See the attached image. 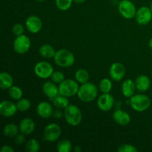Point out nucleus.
<instances>
[{"mask_svg":"<svg viewBox=\"0 0 152 152\" xmlns=\"http://www.w3.org/2000/svg\"><path fill=\"white\" fill-rule=\"evenodd\" d=\"M97 94L98 90L96 86L93 83L87 82L80 86L77 92V96L83 102H90L96 99Z\"/></svg>","mask_w":152,"mask_h":152,"instance_id":"1","label":"nucleus"},{"mask_svg":"<svg viewBox=\"0 0 152 152\" xmlns=\"http://www.w3.org/2000/svg\"><path fill=\"white\" fill-rule=\"evenodd\" d=\"M63 115L68 124L71 126L80 125L83 119L81 110L75 105H69L65 108Z\"/></svg>","mask_w":152,"mask_h":152,"instance_id":"2","label":"nucleus"},{"mask_svg":"<svg viewBox=\"0 0 152 152\" xmlns=\"http://www.w3.org/2000/svg\"><path fill=\"white\" fill-rule=\"evenodd\" d=\"M54 62L58 66L62 68H68L72 66L75 62L74 55L66 49H60L56 52L54 57Z\"/></svg>","mask_w":152,"mask_h":152,"instance_id":"3","label":"nucleus"},{"mask_svg":"<svg viewBox=\"0 0 152 152\" xmlns=\"http://www.w3.org/2000/svg\"><path fill=\"white\" fill-rule=\"evenodd\" d=\"M79 88L80 86L77 80L75 81L71 79H65L59 84V94L67 97H71L77 94Z\"/></svg>","mask_w":152,"mask_h":152,"instance_id":"4","label":"nucleus"},{"mask_svg":"<svg viewBox=\"0 0 152 152\" xmlns=\"http://www.w3.org/2000/svg\"><path fill=\"white\" fill-rule=\"evenodd\" d=\"M132 108L138 112H142L148 109L151 105V99L145 94L134 95L130 99Z\"/></svg>","mask_w":152,"mask_h":152,"instance_id":"5","label":"nucleus"},{"mask_svg":"<svg viewBox=\"0 0 152 152\" xmlns=\"http://www.w3.org/2000/svg\"><path fill=\"white\" fill-rule=\"evenodd\" d=\"M31 42L29 37L22 35L18 36L13 42V49L15 51L19 54H24L27 53L31 48Z\"/></svg>","mask_w":152,"mask_h":152,"instance_id":"6","label":"nucleus"},{"mask_svg":"<svg viewBox=\"0 0 152 152\" xmlns=\"http://www.w3.org/2000/svg\"><path fill=\"white\" fill-rule=\"evenodd\" d=\"M62 130L61 127L56 123L48 124L44 130V139L50 142H55L60 137Z\"/></svg>","mask_w":152,"mask_h":152,"instance_id":"7","label":"nucleus"},{"mask_svg":"<svg viewBox=\"0 0 152 152\" xmlns=\"http://www.w3.org/2000/svg\"><path fill=\"white\" fill-rule=\"evenodd\" d=\"M118 9L120 14L127 19H132L136 16V7L130 0H122L119 3Z\"/></svg>","mask_w":152,"mask_h":152,"instance_id":"8","label":"nucleus"},{"mask_svg":"<svg viewBox=\"0 0 152 152\" xmlns=\"http://www.w3.org/2000/svg\"><path fill=\"white\" fill-rule=\"evenodd\" d=\"M34 72L36 75L42 79H47L51 77L53 73V66L49 62L45 61H41L37 63L34 68Z\"/></svg>","mask_w":152,"mask_h":152,"instance_id":"9","label":"nucleus"},{"mask_svg":"<svg viewBox=\"0 0 152 152\" xmlns=\"http://www.w3.org/2000/svg\"><path fill=\"white\" fill-rule=\"evenodd\" d=\"M135 18L140 25H147L152 19V10L150 7L142 6L137 10Z\"/></svg>","mask_w":152,"mask_h":152,"instance_id":"10","label":"nucleus"},{"mask_svg":"<svg viewBox=\"0 0 152 152\" xmlns=\"http://www.w3.org/2000/svg\"><path fill=\"white\" fill-rule=\"evenodd\" d=\"M114 99L109 93L102 94L97 99V106L102 111H108L113 108Z\"/></svg>","mask_w":152,"mask_h":152,"instance_id":"11","label":"nucleus"},{"mask_svg":"<svg viewBox=\"0 0 152 152\" xmlns=\"http://www.w3.org/2000/svg\"><path fill=\"white\" fill-rule=\"evenodd\" d=\"M109 74L112 80L117 82L120 81L126 74V68L122 63L115 62L111 65L109 69Z\"/></svg>","mask_w":152,"mask_h":152,"instance_id":"12","label":"nucleus"},{"mask_svg":"<svg viewBox=\"0 0 152 152\" xmlns=\"http://www.w3.org/2000/svg\"><path fill=\"white\" fill-rule=\"evenodd\" d=\"M25 26L29 32L32 34H37L42 30V22L39 17L32 15L27 18L25 21Z\"/></svg>","mask_w":152,"mask_h":152,"instance_id":"13","label":"nucleus"},{"mask_svg":"<svg viewBox=\"0 0 152 152\" xmlns=\"http://www.w3.org/2000/svg\"><path fill=\"white\" fill-rule=\"evenodd\" d=\"M18 111L16 104L11 101L4 100L0 103V114L4 117H13Z\"/></svg>","mask_w":152,"mask_h":152,"instance_id":"14","label":"nucleus"},{"mask_svg":"<svg viewBox=\"0 0 152 152\" xmlns=\"http://www.w3.org/2000/svg\"><path fill=\"white\" fill-rule=\"evenodd\" d=\"M38 115L43 119H48L53 114V107L49 102H41L38 104L37 108Z\"/></svg>","mask_w":152,"mask_h":152,"instance_id":"15","label":"nucleus"},{"mask_svg":"<svg viewBox=\"0 0 152 152\" xmlns=\"http://www.w3.org/2000/svg\"><path fill=\"white\" fill-rule=\"evenodd\" d=\"M42 91L45 96L52 100L59 94V87H57L53 81L45 82L42 86Z\"/></svg>","mask_w":152,"mask_h":152,"instance_id":"16","label":"nucleus"},{"mask_svg":"<svg viewBox=\"0 0 152 152\" xmlns=\"http://www.w3.org/2000/svg\"><path fill=\"white\" fill-rule=\"evenodd\" d=\"M113 118L117 124L120 126H126L131 122V116L129 113L123 110L117 109L113 114Z\"/></svg>","mask_w":152,"mask_h":152,"instance_id":"17","label":"nucleus"},{"mask_svg":"<svg viewBox=\"0 0 152 152\" xmlns=\"http://www.w3.org/2000/svg\"><path fill=\"white\" fill-rule=\"evenodd\" d=\"M136 84L132 80H126L122 84V93L123 96L131 98L134 95L136 91Z\"/></svg>","mask_w":152,"mask_h":152,"instance_id":"18","label":"nucleus"},{"mask_svg":"<svg viewBox=\"0 0 152 152\" xmlns=\"http://www.w3.org/2000/svg\"><path fill=\"white\" fill-rule=\"evenodd\" d=\"M19 128L21 133L28 135L32 133L35 129V123L31 118H24L21 120Z\"/></svg>","mask_w":152,"mask_h":152,"instance_id":"19","label":"nucleus"},{"mask_svg":"<svg viewBox=\"0 0 152 152\" xmlns=\"http://www.w3.org/2000/svg\"><path fill=\"white\" fill-rule=\"evenodd\" d=\"M136 88L139 91L144 92L148 90L151 86V81L148 77L145 75H140L137 77L135 80Z\"/></svg>","mask_w":152,"mask_h":152,"instance_id":"20","label":"nucleus"},{"mask_svg":"<svg viewBox=\"0 0 152 152\" xmlns=\"http://www.w3.org/2000/svg\"><path fill=\"white\" fill-rule=\"evenodd\" d=\"M13 84V79L10 74L1 72L0 74V88L3 90L9 89Z\"/></svg>","mask_w":152,"mask_h":152,"instance_id":"21","label":"nucleus"},{"mask_svg":"<svg viewBox=\"0 0 152 152\" xmlns=\"http://www.w3.org/2000/svg\"><path fill=\"white\" fill-rule=\"evenodd\" d=\"M56 50L53 46L49 44H44L39 49V53L42 57L45 59H51L54 57L56 54Z\"/></svg>","mask_w":152,"mask_h":152,"instance_id":"22","label":"nucleus"},{"mask_svg":"<svg viewBox=\"0 0 152 152\" xmlns=\"http://www.w3.org/2000/svg\"><path fill=\"white\" fill-rule=\"evenodd\" d=\"M53 104L56 108L59 109H65L70 105L68 97L59 94L53 99Z\"/></svg>","mask_w":152,"mask_h":152,"instance_id":"23","label":"nucleus"},{"mask_svg":"<svg viewBox=\"0 0 152 152\" xmlns=\"http://www.w3.org/2000/svg\"><path fill=\"white\" fill-rule=\"evenodd\" d=\"M19 128L16 125L10 123V124L6 125L3 129V133L4 136L7 137H15L19 133Z\"/></svg>","mask_w":152,"mask_h":152,"instance_id":"24","label":"nucleus"},{"mask_svg":"<svg viewBox=\"0 0 152 152\" xmlns=\"http://www.w3.org/2000/svg\"><path fill=\"white\" fill-rule=\"evenodd\" d=\"M75 80L81 84L88 82L89 74L88 71H86V69H83V68L77 70L75 73Z\"/></svg>","mask_w":152,"mask_h":152,"instance_id":"25","label":"nucleus"},{"mask_svg":"<svg viewBox=\"0 0 152 152\" xmlns=\"http://www.w3.org/2000/svg\"><path fill=\"white\" fill-rule=\"evenodd\" d=\"M8 94L10 98H12L14 100H19L23 96V92L22 90L18 86H13L8 89Z\"/></svg>","mask_w":152,"mask_h":152,"instance_id":"26","label":"nucleus"},{"mask_svg":"<svg viewBox=\"0 0 152 152\" xmlns=\"http://www.w3.org/2000/svg\"><path fill=\"white\" fill-rule=\"evenodd\" d=\"M56 148L59 152H70L72 150V144L68 140H62L58 142Z\"/></svg>","mask_w":152,"mask_h":152,"instance_id":"27","label":"nucleus"},{"mask_svg":"<svg viewBox=\"0 0 152 152\" xmlns=\"http://www.w3.org/2000/svg\"><path fill=\"white\" fill-rule=\"evenodd\" d=\"M99 87L102 93H109L112 89V82L109 79L104 78L99 83Z\"/></svg>","mask_w":152,"mask_h":152,"instance_id":"28","label":"nucleus"},{"mask_svg":"<svg viewBox=\"0 0 152 152\" xmlns=\"http://www.w3.org/2000/svg\"><path fill=\"white\" fill-rule=\"evenodd\" d=\"M31 105V102L29 99H26V98H21L16 103L18 111H21V112H24V111H27L28 110H29Z\"/></svg>","mask_w":152,"mask_h":152,"instance_id":"29","label":"nucleus"},{"mask_svg":"<svg viewBox=\"0 0 152 152\" xmlns=\"http://www.w3.org/2000/svg\"><path fill=\"white\" fill-rule=\"evenodd\" d=\"M39 148V143L36 139L29 140L25 145V150L28 152H38Z\"/></svg>","mask_w":152,"mask_h":152,"instance_id":"30","label":"nucleus"},{"mask_svg":"<svg viewBox=\"0 0 152 152\" xmlns=\"http://www.w3.org/2000/svg\"><path fill=\"white\" fill-rule=\"evenodd\" d=\"M74 0H56V5L62 11L68 10L71 7Z\"/></svg>","mask_w":152,"mask_h":152,"instance_id":"31","label":"nucleus"},{"mask_svg":"<svg viewBox=\"0 0 152 152\" xmlns=\"http://www.w3.org/2000/svg\"><path fill=\"white\" fill-rule=\"evenodd\" d=\"M50 78H51V80L53 83H57V84H60L62 81L65 80V75L61 71H53Z\"/></svg>","mask_w":152,"mask_h":152,"instance_id":"32","label":"nucleus"},{"mask_svg":"<svg viewBox=\"0 0 152 152\" xmlns=\"http://www.w3.org/2000/svg\"><path fill=\"white\" fill-rule=\"evenodd\" d=\"M117 151L119 152H137V148L131 144H123L118 148Z\"/></svg>","mask_w":152,"mask_h":152,"instance_id":"33","label":"nucleus"},{"mask_svg":"<svg viewBox=\"0 0 152 152\" xmlns=\"http://www.w3.org/2000/svg\"><path fill=\"white\" fill-rule=\"evenodd\" d=\"M13 32L16 37L18 36H21L24 34V31H25V29H24V27L22 24H19V23H16L13 26Z\"/></svg>","mask_w":152,"mask_h":152,"instance_id":"34","label":"nucleus"},{"mask_svg":"<svg viewBox=\"0 0 152 152\" xmlns=\"http://www.w3.org/2000/svg\"><path fill=\"white\" fill-rule=\"evenodd\" d=\"M25 134H24L22 133L20 134H18L15 137V142H16V144H18V145H22V144L25 141Z\"/></svg>","mask_w":152,"mask_h":152,"instance_id":"35","label":"nucleus"},{"mask_svg":"<svg viewBox=\"0 0 152 152\" xmlns=\"http://www.w3.org/2000/svg\"><path fill=\"white\" fill-rule=\"evenodd\" d=\"M14 149L10 145H3L1 148V152H13Z\"/></svg>","mask_w":152,"mask_h":152,"instance_id":"36","label":"nucleus"},{"mask_svg":"<svg viewBox=\"0 0 152 152\" xmlns=\"http://www.w3.org/2000/svg\"><path fill=\"white\" fill-rule=\"evenodd\" d=\"M53 115L54 116V117H56V118L59 119V118H61V117H62V113L61 112V111H59V110H56V111H53Z\"/></svg>","mask_w":152,"mask_h":152,"instance_id":"37","label":"nucleus"},{"mask_svg":"<svg viewBox=\"0 0 152 152\" xmlns=\"http://www.w3.org/2000/svg\"><path fill=\"white\" fill-rule=\"evenodd\" d=\"M81 147L79 146V145H77V146H75V148H74V151H77V152H80L81 151Z\"/></svg>","mask_w":152,"mask_h":152,"instance_id":"38","label":"nucleus"},{"mask_svg":"<svg viewBox=\"0 0 152 152\" xmlns=\"http://www.w3.org/2000/svg\"><path fill=\"white\" fill-rule=\"evenodd\" d=\"M74 1L77 4H82V3H84L86 0H74Z\"/></svg>","mask_w":152,"mask_h":152,"instance_id":"39","label":"nucleus"},{"mask_svg":"<svg viewBox=\"0 0 152 152\" xmlns=\"http://www.w3.org/2000/svg\"><path fill=\"white\" fill-rule=\"evenodd\" d=\"M148 45H149V47L152 49V38L149 40V42H148Z\"/></svg>","mask_w":152,"mask_h":152,"instance_id":"40","label":"nucleus"},{"mask_svg":"<svg viewBox=\"0 0 152 152\" xmlns=\"http://www.w3.org/2000/svg\"><path fill=\"white\" fill-rule=\"evenodd\" d=\"M150 8H151V10H152V1H151V5H150Z\"/></svg>","mask_w":152,"mask_h":152,"instance_id":"41","label":"nucleus"},{"mask_svg":"<svg viewBox=\"0 0 152 152\" xmlns=\"http://www.w3.org/2000/svg\"><path fill=\"white\" fill-rule=\"evenodd\" d=\"M37 1H45V0H37Z\"/></svg>","mask_w":152,"mask_h":152,"instance_id":"42","label":"nucleus"}]
</instances>
